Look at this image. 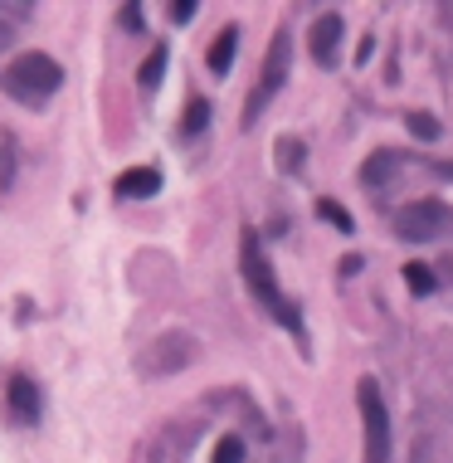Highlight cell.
I'll return each instance as SVG.
<instances>
[{
    "mask_svg": "<svg viewBox=\"0 0 453 463\" xmlns=\"http://www.w3.org/2000/svg\"><path fill=\"white\" fill-rule=\"evenodd\" d=\"M240 268H244V283L254 288V298L264 303L297 341H303V313H297V303H288V293H283V283H278V273H273V264H268L264 240H258L254 224H249V230L240 234Z\"/></svg>",
    "mask_w": 453,
    "mask_h": 463,
    "instance_id": "obj_1",
    "label": "cell"
},
{
    "mask_svg": "<svg viewBox=\"0 0 453 463\" xmlns=\"http://www.w3.org/2000/svg\"><path fill=\"white\" fill-rule=\"evenodd\" d=\"M0 83H5V93H10L15 103H30V108H40L50 93H59V83H64V68H59L50 54L30 50V54L10 59V68L0 74Z\"/></svg>",
    "mask_w": 453,
    "mask_h": 463,
    "instance_id": "obj_2",
    "label": "cell"
},
{
    "mask_svg": "<svg viewBox=\"0 0 453 463\" xmlns=\"http://www.w3.org/2000/svg\"><path fill=\"white\" fill-rule=\"evenodd\" d=\"M288 64H293V34L288 30H278L268 40V54H264V74H258V83H254V93H249V103H244V117H240V127L249 132V127L264 117V108L273 98H278V88L288 83Z\"/></svg>",
    "mask_w": 453,
    "mask_h": 463,
    "instance_id": "obj_3",
    "label": "cell"
},
{
    "mask_svg": "<svg viewBox=\"0 0 453 463\" xmlns=\"http://www.w3.org/2000/svg\"><path fill=\"white\" fill-rule=\"evenodd\" d=\"M356 405H361V424H366V458L361 463H390V410L380 395L376 376L356 381Z\"/></svg>",
    "mask_w": 453,
    "mask_h": 463,
    "instance_id": "obj_4",
    "label": "cell"
},
{
    "mask_svg": "<svg viewBox=\"0 0 453 463\" xmlns=\"http://www.w3.org/2000/svg\"><path fill=\"white\" fill-rule=\"evenodd\" d=\"M390 224H395V234L404 244H429L448 230V205L444 200H410V205L395 210Z\"/></svg>",
    "mask_w": 453,
    "mask_h": 463,
    "instance_id": "obj_5",
    "label": "cell"
},
{
    "mask_svg": "<svg viewBox=\"0 0 453 463\" xmlns=\"http://www.w3.org/2000/svg\"><path fill=\"white\" fill-rule=\"evenodd\" d=\"M186 361H195V341H190L186 331H166V337H157L137 356V366L147 376H171V371H181Z\"/></svg>",
    "mask_w": 453,
    "mask_h": 463,
    "instance_id": "obj_6",
    "label": "cell"
},
{
    "mask_svg": "<svg viewBox=\"0 0 453 463\" xmlns=\"http://www.w3.org/2000/svg\"><path fill=\"white\" fill-rule=\"evenodd\" d=\"M341 34H347V20H341L337 10L317 15L313 30H307V54H313L322 68H331V64H337V54H341Z\"/></svg>",
    "mask_w": 453,
    "mask_h": 463,
    "instance_id": "obj_7",
    "label": "cell"
},
{
    "mask_svg": "<svg viewBox=\"0 0 453 463\" xmlns=\"http://www.w3.org/2000/svg\"><path fill=\"white\" fill-rule=\"evenodd\" d=\"M5 400H10V414H15L20 424H40L44 395H40V386H34L30 376H15V381L5 386Z\"/></svg>",
    "mask_w": 453,
    "mask_h": 463,
    "instance_id": "obj_8",
    "label": "cell"
},
{
    "mask_svg": "<svg viewBox=\"0 0 453 463\" xmlns=\"http://www.w3.org/2000/svg\"><path fill=\"white\" fill-rule=\"evenodd\" d=\"M161 191V171L157 166H132V171L117 176V195L122 200H151Z\"/></svg>",
    "mask_w": 453,
    "mask_h": 463,
    "instance_id": "obj_9",
    "label": "cell"
},
{
    "mask_svg": "<svg viewBox=\"0 0 453 463\" xmlns=\"http://www.w3.org/2000/svg\"><path fill=\"white\" fill-rule=\"evenodd\" d=\"M234 50H240V30L234 25H224L220 34H214V44H210V54H205V64H210V74H230L234 68Z\"/></svg>",
    "mask_w": 453,
    "mask_h": 463,
    "instance_id": "obj_10",
    "label": "cell"
},
{
    "mask_svg": "<svg viewBox=\"0 0 453 463\" xmlns=\"http://www.w3.org/2000/svg\"><path fill=\"white\" fill-rule=\"evenodd\" d=\"M400 166H404V157H400V151H376V157L361 166V181H366V186H371V191H376V186L395 181V176H390V171H400Z\"/></svg>",
    "mask_w": 453,
    "mask_h": 463,
    "instance_id": "obj_11",
    "label": "cell"
},
{
    "mask_svg": "<svg viewBox=\"0 0 453 463\" xmlns=\"http://www.w3.org/2000/svg\"><path fill=\"white\" fill-rule=\"evenodd\" d=\"M166 59H171V50H166V44H157V50L147 54V64H141V74H137V83L141 88H161V78H166Z\"/></svg>",
    "mask_w": 453,
    "mask_h": 463,
    "instance_id": "obj_12",
    "label": "cell"
},
{
    "mask_svg": "<svg viewBox=\"0 0 453 463\" xmlns=\"http://www.w3.org/2000/svg\"><path fill=\"white\" fill-rule=\"evenodd\" d=\"M210 127V103L205 98H190L186 103V117H181V137H200Z\"/></svg>",
    "mask_w": 453,
    "mask_h": 463,
    "instance_id": "obj_13",
    "label": "cell"
},
{
    "mask_svg": "<svg viewBox=\"0 0 453 463\" xmlns=\"http://www.w3.org/2000/svg\"><path fill=\"white\" fill-rule=\"evenodd\" d=\"M307 161V147L297 137H278V171L283 176H297V166Z\"/></svg>",
    "mask_w": 453,
    "mask_h": 463,
    "instance_id": "obj_14",
    "label": "cell"
},
{
    "mask_svg": "<svg viewBox=\"0 0 453 463\" xmlns=\"http://www.w3.org/2000/svg\"><path fill=\"white\" fill-rule=\"evenodd\" d=\"M404 127H410L414 141H439V137H444V127H439L434 113H410V117H404Z\"/></svg>",
    "mask_w": 453,
    "mask_h": 463,
    "instance_id": "obj_15",
    "label": "cell"
},
{
    "mask_svg": "<svg viewBox=\"0 0 453 463\" xmlns=\"http://www.w3.org/2000/svg\"><path fill=\"white\" fill-rule=\"evenodd\" d=\"M15 166H20V157H15V137L0 132V195L10 191V181H15Z\"/></svg>",
    "mask_w": 453,
    "mask_h": 463,
    "instance_id": "obj_16",
    "label": "cell"
},
{
    "mask_svg": "<svg viewBox=\"0 0 453 463\" xmlns=\"http://www.w3.org/2000/svg\"><path fill=\"white\" fill-rule=\"evenodd\" d=\"M317 215L327 220V224H337L341 234H351V230H356V220L347 215V205H341V200H331V195H322V200H317Z\"/></svg>",
    "mask_w": 453,
    "mask_h": 463,
    "instance_id": "obj_17",
    "label": "cell"
},
{
    "mask_svg": "<svg viewBox=\"0 0 453 463\" xmlns=\"http://www.w3.org/2000/svg\"><path fill=\"white\" fill-rule=\"evenodd\" d=\"M404 283H410L414 298H429V293H434V268L429 264H404Z\"/></svg>",
    "mask_w": 453,
    "mask_h": 463,
    "instance_id": "obj_18",
    "label": "cell"
},
{
    "mask_svg": "<svg viewBox=\"0 0 453 463\" xmlns=\"http://www.w3.org/2000/svg\"><path fill=\"white\" fill-rule=\"evenodd\" d=\"M214 463H244V439L240 434H224L214 444Z\"/></svg>",
    "mask_w": 453,
    "mask_h": 463,
    "instance_id": "obj_19",
    "label": "cell"
},
{
    "mask_svg": "<svg viewBox=\"0 0 453 463\" xmlns=\"http://www.w3.org/2000/svg\"><path fill=\"white\" fill-rule=\"evenodd\" d=\"M190 15H195V0H171V20H176V25H190Z\"/></svg>",
    "mask_w": 453,
    "mask_h": 463,
    "instance_id": "obj_20",
    "label": "cell"
},
{
    "mask_svg": "<svg viewBox=\"0 0 453 463\" xmlns=\"http://www.w3.org/2000/svg\"><path fill=\"white\" fill-rule=\"evenodd\" d=\"M122 25L127 30H141V5H122Z\"/></svg>",
    "mask_w": 453,
    "mask_h": 463,
    "instance_id": "obj_21",
    "label": "cell"
},
{
    "mask_svg": "<svg viewBox=\"0 0 453 463\" xmlns=\"http://www.w3.org/2000/svg\"><path fill=\"white\" fill-rule=\"evenodd\" d=\"M371 54H376V40L366 34V40H361V50H356V64H371Z\"/></svg>",
    "mask_w": 453,
    "mask_h": 463,
    "instance_id": "obj_22",
    "label": "cell"
},
{
    "mask_svg": "<svg viewBox=\"0 0 453 463\" xmlns=\"http://www.w3.org/2000/svg\"><path fill=\"white\" fill-rule=\"evenodd\" d=\"M341 273H347V278H351V273H361V254H347V259H341Z\"/></svg>",
    "mask_w": 453,
    "mask_h": 463,
    "instance_id": "obj_23",
    "label": "cell"
},
{
    "mask_svg": "<svg viewBox=\"0 0 453 463\" xmlns=\"http://www.w3.org/2000/svg\"><path fill=\"white\" fill-rule=\"evenodd\" d=\"M439 176H444V181H453V161H444V166H439Z\"/></svg>",
    "mask_w": 453,
    "mask_h": 463,
    "instance_id": "obj_24",
    "label": "cell"
}]
</instances>
